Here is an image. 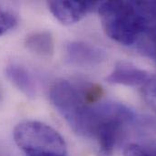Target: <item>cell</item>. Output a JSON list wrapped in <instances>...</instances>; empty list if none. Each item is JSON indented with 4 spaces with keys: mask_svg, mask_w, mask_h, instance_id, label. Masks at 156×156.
Here are the masks:
<instances>
[{
    "mask_svg": "<svg viewBox=\"0 0 156 156\" xmlns=\"http://www.w3.org/2000/svg\"><path fill=\"white\" fill-rule=\"evenodd\" d=\"M5 74L7 79L24 95L35 98L37 95V84L31 73L23 66L12 63L6 66Z\"/></svg>",
    "mask_w": 156,
    "mask_h": 156,
    "instance_id": "cell-7",
    "label": "cell"
},
{
    "mask_svg": "<svg viewBox=\"0 0 156 156\" xmlns=\"http://www.w3.org/2000/svg\"><path fill=\"white\" fill-rule=\"evenodd\" d=\"M79 90L85 103L88 105L97 102L104 95L103 88L100 85L95 84V83L84 84L81 87V89H79Z\"/></svg>",
    "mask_w": 156,
    "mask_h": 156,
    "instance_id": "cell-10",
    "label": "cell"
},
{
    "mask_svg": "<svg viewBox=\"0 0 156 156\" xmlns=\"http://www.w3.org/2000/svg\"><path fill=\"white\" fill-rule=\"evenodd\" d=\"M123 156H154L138 144L128 145L123 152Z\"/></svg>",
    "mask_w": 156,
    "mask_h": 156,
    "instance_id": "cell-13",
    "label": "cell"
},
{
    "mask_svg": "<svg viewBox=\"0 0 156 156\" xmlns=\"http://www.w3.org/2000/svg\"><path fill=\"white\" fill-rule=\"evenodd\" d=\"M140 47L144 55L156 62V31L151 32V34L142 42Z\"/></svg>",
    "mask_w": 156,
    "mask_h": 156,
    "instance_id": "cell-12",
    "label": "cell"
},
{
    "mask_svg": "<svg viewBox=\"0 0 156 156\" xmlns=\"http://www.w3.org/2000/svg\"><path fill=\"white\" fill-rule=\"evenodd\" d=\"M97 10L106 35L120 44L133 45L144 32L149 31L136 1H105Z\"/></svg>",
    "mask_w": 156,
    "mask_h": 156,
    "instance_id": "cell-1",
    "label": "cell"
},
{
    "mask_svg": "<svg viewBox=\"0 0 156 156\" xmlns=\"http://www.w3.org/2000/svg\"><path fill=\"white\" fill-rule=\"evenodd\" d=\"M18 21L17 15L0 3V36L14 29Z\"/></svg>",
    "mask_w": 156,
    "mask_h": 156,
    "instance_id": "cell-9",
    "label": "cell"
},
{
    "mask_svg": "<svg viewBox=\"0 0 156 156\" xmlns=\"http://www.w3.org/2000/svg\"><path fill=\"white\" fill-rule=\"evenodd\" d=\"M26 48L42 58H50L55 51V42L48 31H37L29 34L25 39Z\"/></svg>",
    "mask_w": 156,
    "mask_h": 156,
    "instance_id": "cell-8",
    "label": "cell"
},
{
    "mask_svg": "<svg viewBox=\"0 0 156 156\" xmlns=\"http://www.w3.org/2000/svg\"><path fill=\"white\" fill-rule=\"evenodd\" d=\"M17 146L26 154L66 156V144L61 134L51 126L37 121L26 120L17 124L13 131Z\"/></svg>",
    "mask_w": 156,
    "mask_h": 156,
    "instance_id": "cell-3",
    "label": "cell"
},
{
    "mask_svg": "<svg viewBox=\"0 0 156 156\" xmlns=\"http://www.w3.org/2000/svg\"><path fill=\"white\" fill-rule=\"evenodd\" d=\"M66 59L74 65L93 67L105 61L106 53L102 48L83 41H70L66 46Z\"/></svg>",
    "mask_w": 156,
    "mask_h": 156,
    "instance_id": "cell-5",
    "label": "cell"
},
{
    "mask_svg": "<svg viewBox=\"0 0 156 156\" xmlns=\"http://www.w3.org/2000/svg\"><path fill=\"white\" fill-rule=\"evenodd\" d=\"M149 77L148 72L144 70H142L131 63L119 62L105 79L111 84L139 86L143 85Z\"/></svg>",
    "mask_w": 156,
    "mask_h": 156,
    "instance_id": "cell-6",
    "label": "cell"
},
{
    "mask_svg": "<svg viewBox=\"0 0 156 156\" xmlns=\"http://www.w3.org/2000/svg\"><path fill=\"white\" fill-rule=\"evenodd\" d=\"M49 98L76 133L93 136L90 106L85 103L78 88L66 80L57 81L51 87Z\"/></svg>",
    "mask_w": 156,
    "mask_h": 156,
    "instance_id": "cell-2",
    "label": "cell"
},
{
    "mask_svg": "<svg viewBox=\"0 0 156 156\" xmlns=\"http://www.w3.org/2000/svg\"><path fill=\"white\" fill-rule=\"evenodd\" d=\"M100 3L89 0H58L49 1L47 6L50 12L59 22L64 25H72L80 21L93 9H98Z\"/></svg>",
    "mask_w": 156,
    "mask_h": 156,
    "instance_id": "cell-4",
    "label": "cell"
},
{
    "mask_svg": "<svg viewBox=\"0 0 156 156\" xmlns=\"http://www.w3.org/2000/svg\"><path fill=\"white\" fill-rule=\"evenodd\" d=\"M142 94L147 105L156 112V75L149 77L143 84Z\"/></svg>",
    "mask_w": 156,
    "mask_h": 156,
    "instance_id": "cell-11",
    "label": "cell"
}]
</instances>
